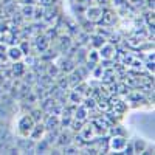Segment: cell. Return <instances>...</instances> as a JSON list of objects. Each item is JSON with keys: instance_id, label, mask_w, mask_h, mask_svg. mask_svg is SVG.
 <instances>
[{"instance_id": "obj_27", "label": "cell", "mask_w": 155, "mask_h": 155, "mask_svg": "<svg viewBox=\"0 0 155 155\" xmlns=\"http://www.w3.org/2000/svg\"><path fill=\"white\" fill-rule=\"evenodd\" d=\"M88 50H90V48H88ZM87 59L98 64L99 59H101V56H99V53H98V50H96V48H92V50H90L88 53H87Z\"/></svg>"}, {"instance_id": "obj_33", "label": "cell", "mask_w": 155, "mask_h": 155, "mask_svg": "<svg viewBox=\"0 0 155 155\" xmlns=\"http://www.w3.org/2000/svg\"><path fill=\"white\" fill-rule=\"evenodd\" d=\"M78 152H79V149L71 146V144H67V146L62 147V153H78Z\"/></svg>"}, {"instance_id": "obj_26", "label": "cell", "mask_w": 155, "mask_h": 155, "mask_svg": "<svg viewBox=\"0 0 155 155\" xmlns=\"http://www.w3.org/2000/svg\"><path fill=\"white\" fill-rule=\"evenodd\" d=\"M30 115H31V118L34 120V123H41L42 118H44V112L41 109H31Z\"/></svg>"}, {"instance_id": "obj_35", "label": "cell", "mask_w": 155, "mask_h": 155, "mask_svg": "<svg viewBox=\"0 0 155 155\" xmlns=\"http://www.w3.org/2000/svg\"><path fill=\"white\" fill-rule=\"evenodd\" d=\"M102 70H104V68H102V67L99 65V64H98V65L92 70V74H93L95 79H101V76H102Z\"/></svg>"}, {"instance_id": "obj_23", "label": "cell", "mask_w": 155, "mask_h": 155, "mask_svg": "<svg viewBox=\"0 0 155 155\" xmlns=\"http://www.w3.org/2000/svg\"><path fill=\"white\" fill-rule=\"evenodd\" d=\"M81 104H82L87 110H88V109H93V107H96V99H95L93 96H84Z\"/></svg>"}, {"instance_id": "obj_9", "label": "cell", "mask_w": 155, "mask_h": 155, "mask_svg": "<svg viewBox=\"0 0 155 155\" xmlns=\"http://www.w3.org/2000/svg\"><path fill=\"white\" fill-rule=\"evenodd\" d=\"M98 53L101 56V59H112V56L115 54V47L110 42H106L101 48H98Z\"/></svg>"}, {"instance_id": "obj_2", "label": "cell", "mask_w": 155, "mask_h": 155, "mask_svg": "<svg viewBox=\"0 0 155 155\" xmlns=\"http://www.w3.org/2000/svg\"><path fill=\"white\" fill-rule=\"evenodd\" d=\"M101 14H102V8L101 6H92V5H90V6H87L85 8V11H84V16H85V19L87 20H90V22H96L99 17H101Z\"/></svg>"}, {"instance_id": "obj_39", "label": "cell", "mask_w": 155, "mask_h": 155, "mask_svg": "<svg viewBox=\"0 0 155 155\" xmlns=\"http://www.w3.org/2000/svg\"><path fill=\"white\" fill-rule=\"evenodd\" d=\"M102 68H107V67H112L113 65V61L112 59H101V62H98Z\"/></svg>"}, {"instance_id": "obj_11", "label": "cell", "mask_w": 155, "mask_h": 155, "mask_svg": "<svg viewBox=\"0 0 155 155\" xmlns=\"http://www.w3.org/2000/svg\"><path fill=\"white\" fill-rule=\"evenodd\" d=\"M67 78H68V87H70V88H73L76 84H79L81 81H84L82 74L79 73V70H78V68H74L73 71H70V73L67 74Z\"/></svg>"}, {"instance_id": "obj_15", "label": "cell", "mask_w": 155, "mask_h": 155, "mask_svg": "<svg viewBox=\"0 0 155 155\" xmlns=\"http://www.w3.org/2000/svg\"><path fill=\"white\" fill-rule=\"evenodd\" d=\"M87 112H88V110H87L82 104H78L76 109H74V112H73V118H74V120L85 121V120H87Z\"/></svg>"}, {"instance_id": "obj_20", "label": "cell", "mask_w": 155, "mask_h": 155, "mask_svg": "<svg viewBox=\"0 0 155 155\" xmlns=\"http://www.w3.org/2000/svg\"><path fill=\"white\" fill-rule=\"evenodd\" d=\"M34 146H36V152L37 153H42V152H47L48 149H50V143L44 138V140H41V141H37V143H34Z\"/></svg>"}, {"instance_id": "obj_7", "label": "cell", "mask_w": 155, "mask_h": 155, "mask_svg": "<svg viewBox=\"0 0 155 155\" xmlns=\"http://www.w3.org/2000/svg\"><path fill=\"white\" fill-rule=\"evenodd\" d=\"M34 45H36V48H37L39 53H44L47 48H50V39H48L45 34L41 33V34H37V36H36Z\"/></svg>"}, {"instance_id": "obj_38", "label": "cell", "mask_w": 155, "mask_h": 155, "mask_svg": "<svg viewBox=\"0 0 155 155\" xmlns=\"http://www.w3.org/2000/svg\"><path fill=\"white\" fill-rule=\"evenodd\" d=\"M123 153H126V155H132V153H135V150H134V144L132 143H126V146H124V149H123Z\"/></svg>"}, {"instance_id": "obj_1", "label": "cell", "mask_w": 155, "mask_h": 155, "mask_svg": "<svg viewBox=\"0 0 155 155\" xmlns=\"http://www.w3.org/2000/svg\"><path fill=\"white\" fill-rule=\"evenodd\" d=\"M34 126V120L31 118V115L30 113H23L19 121H17V129H19V134L23 137V138H27L31 132V129Z\"/></svg>"}, {"instance_id": "obj_21", "label": "cell", "mask_w": 155, "mask_h": 155, "mask_svg": "<svg viewBox=\"0 0 155 155\" xmlns=\"http://www.w3.org/2000/svg\"><path fill=\"white\" fill-rule=\"evenodd\" d=\"M33 12H34V5H23V8L20 9V14L23 16V19H33Z\"/></svg>"}, {"instance_id": "obj_16", "label": "cell", "mask_w": 155, "mask_h": 155, "mask_svg": "<svg viewBox=\"0 0 155 155\" xmlns=\"http://www.w3.org/2000/svg\"><path fill=\"white\" fill-rule=\"evenodd\" d=\"M36 81H37V76H36V73L34 71H25L23 73V76H22V82H25V84H28V85H34L36 84Z\"/></svg>"}, {"instance_id": "obj_18", "label": "cell", "mask_w": 155, "mask_h": 155, "mask_svg": "<svg viewBox=\"0 0 155 155\" xmlns=\"http://www.w3.org/2000/svg\"><path fill=\"white\" fill-rule=\"evenodd\" d=\"M45 73H48L51 78H56L59 73H61V70H59V67H58V64H54L53 61L51 62H47V71Z\"/></svg>"}, {"instance_id": "obj_32", "label": "cell", "mask_w": 155, "mask_h": 155, "mask_svg": "<svg viewBox=\"0 0 155 155\" xmlns=\"http://www.w3.org/2000/svg\"><path fill=\"white\" fill-rule=\"evenodd\" d=\"M96 33L101 34V36H104L106 39H109V37L112 36V30H107V27H99V28H96Z\"/></svg>"}, {"instance_id": "obj_6", "label": "cell", "mask_w": 155, "mask_h": 155, "mask_svg": "<svg viewBox=\"0 0 155 155\" xmlns=\"http://www.w3.org/2000/svg\"><path fill=\"white\" fill-rule=\"evenodd\" d=\"M127 143V137H110L109 146L112 150H123Z\"/></svg>"}, {"instance_id": "obj_13", "label": "cell", "mask_w": 155, "mask_h": 155, "mask_svg": "<svg viewBox=\"0 0 155 155\" xmlns=\"http://www.w3.org/2000/svg\"><path fill=\"white\" fill-rule=\"evenodd\" d=\"M11 70H12L14 78H22L23 73L27 71V65H25L23 62H20V61H14V64L11 65Z\"/></svg>"}, {"instance_id": "obj_31", "label": "cell", "mask_w": 155, "mask_h": 155, "mask_svg": "<svg viewBox=\"0 0 155 155\" xmlns=\"http://www.w3.org/2000/svg\"><path fill=\"white\" fill-rule=\"evenodd\" d=\"M30 47H31L30 42H28V41H25V39L19 44V48H20V51H22L23 54H28V53H30Z\"/></svg>"}, {"instance_id": "obj_10", "label": "cell", "mask_w": 155, "mask_h": 155, "mask_svg": "<svg viewBox=\"0 0 155 155\" xmlns=\"http://www.w3.org/2000/svg\"><path fill=\"white\" fill-rule=\"evenodd\" d=\"M6 56H8L9 61L14 62V61H20L22 56H23V53L20 51L19 45H11L9 48H6Z\"/></svg>"}, {"instance_id": "obj_30", "label": "cell", "mask_w": 155, "mask_h": 155, "mask_svg": "<svg viewBox=\"0 0 155 155\" xmlns=\"http://www.w3.org/2000/svg\"><path fill=\"white\" fill-rule=\"evenodd\" d=\"M44 12H45V8H42V6H34L33 19H34V20H42V17H44Z\"/></svg>"}, {"instance_id": "obj_40", "label": "cell", "mask_w": 155, "mask_h": 155, "mask_svg": "<svg viewBox=\"0 0 155 155\" xmlns=\"http://www.w3.org/2000/svg\"><path fill=\"white\" fill-rule=\"evenodd\" d=\"M129 65H130L132 68H138V70H141V68H143V64H141V62H138L137 59H132V62L129 64Z\"/></svg>"}, {"instance_id": "obj_45", "label": "cell", "mask_w": 155, "mask_h": 155, "mask_svg": "<svg viewBox=\"0 0 155 155\" xmlns=\"http://www.w3.org/2000/svg\"><path fill=\"white\" fill-rule=\"evenodd\" d=\"M85 152H87V153H92V155H95V153H99L96 147H90V149H87Z\"/></svg>"}, {"instance_id": "obj_46", "label": "cell", "mask_w": 155, "mask_h": 155, "mask_svg": "<svg viewBox=\"0 0 155 155\" xmlns=\"http://www.w3.org/2000/svg\"><path fill=\"white\" fill-rule=\"evenodd\" d=\"M147 9L153 11V0H147Z\"/></svg>"}, {"instance_id": "obj_14", "label": "cell", "mask_w": 155, "mask_h": 155, "mask_svg": "<svg viewBox=\"0 0 155 155\" xmlns=\"http://www.w3.org/2000/svg\"><path fill=\"white\" fill-rule=\"evenodd\" d=\"M107 132L110 137H127V130L123 127V126H118V124H113L107 129Z\"/></svg>"}, {"instance_id": "obj_25", "label": "cell", "mask_w": 155, "mask_h": 155, "mask_svg": "<svg viewBox=\"0 0 155 155\" xmlns=\"http://www.w3.org/2000/svg\"><path fill=\"white\" fill-rule=\"evenodd\" d=\"M132 144H134V150H135V153H141V152H143V150L146 149V143H144V140L137 138Z\"/></svg>"}, {"instance_id": "obj_22", "label": "cell", "mask_w": 155, "mask_h": 155, "mask_svg": "<svg viewBox=\"0 0 155 155\" xmlns=\"http://www.w3.org/2000/svg\"><path fill=\"white\" fill-rule=\"evenodd\" d=\"M82 98H84V96H82L81 93L74 92V90H71V92L68 93V102H73V104H81Z\"/></svg>"}, {"instance_id": "obj_17", "label": "cell", "mask_w": 155, "mask_h": 155, "mask_svg": "<svg viewBox=\"0 0 155 155\" xmlns=\"http://www.w3.org/2000/svg\"><path fill=\"white\" fill-rule=\"evenodd\" d=\"M127 99H129V101H132V102H137V104H138V102H140V104L146 102V96L141 95V93H140V90H138V92H134V93L129 92V93H127Z\"/></svg>"}, {"instance_id": "obj_41", "label": "cell", "mask_w": 155, "mask_h": 155, "mask_svg": "<svg viewBox=\"0 0 155 155\" xmlns=\"http://www.w3.org/2000/svg\"><path fill=\"white\" fill-rule=\"evenodd\" d=\"M98 3V6H110L112 5V0H95Z\"/></svg>"}, {"instance_id": "obj_24", "label": "cell", "mask_w": 155, "mask_h": 155, "mask_svg": "<svg viewBox=\"0 0 155 155\" xmlns=\"http://www.w3.org/2000/svg\"><path fill=\"white\" fill-rule=\"evenodd\" d=\"M79 134H81V137H82L84 140H88L90 137H93V127H92V126H82L81 130H79Z\"/></svg>"}, {"instance_id": "obj_37", "label": "cell", "mask_w": 155, "mask_h": 155, "mask_svg": "<svg viewBox=\"0 0 155 155\" xmlns=\"http://www.w3.org/2000/svg\"><path fill=\"white\" fill-rule=\"evenodd\" d=\"M59 2V0H37V3L41 5V6H51V5H56Z\"/></svg>"}, {"instance_id": "obj_8", "label": "cell", "mask_w": 155, "mask_h": 155, "mask_svg": "<svg viewBox=\"0 0 155 155\" xmlns=\"http://www.w3.org/2000/svg\"><path fill=\"white\" fill-rule=\"evenodd\" d=\"M44 135H45V126H44V123H34V126H33V129H31V132H30L28 137L31 140L37 141V140H41Z\"/></svg>"}, {"instance_id": "obj_19", "label": "cell", "mask_w": 155, "mask_h": 155, "mask_svg": "<svg viewBox=\"0 0 155 155\" xmlns=\"http://www.w3.org/2000/svg\"><path fill=\"white\" fill-rule=\"evenodd\" d=\"M112 110H113V112H116L118 115H123L124 112H127V106H126V102H124V101L116 99V102L112 106Z\"/></svg>"}, {"instance_id": "obj_34", "label": "cell", "mask_w": 155, "mask_h": 155, "mask_svg": "<svg viewBox=\"0 0 155 155\" xmlns=\"http://www.w3.org/2000/svg\"><path fill=\"white\" fill-rule=\"evenodd\" d=\"M130 90H132V87H129L127 82L126 84H118V93H121V95H127Z\"/></svg>"}, {"instance_id": "obj_28", "label": "cell", "mask_w": 155, "mask_h": 155, "mask_svg": "<svg viewBox=\"0 0 155 155\" xmlns=\"http://www.w3.org/2000/svg\"><path fill=\"white\" fill-rule=\"evenodd\" d=\"M79 28H82L85 33H88V34H90V33H93V30H95V23L85 19V20L81 23V27H79Z\"/></svg>"}, {"instance_id": "obj_4", "label": "cell", "mask_w": 155, "mask_h": 155, "mask_svg": "<svg viewBox=\"0 0 155 155\" xmlns=\"http://www.w3.org/2000/svg\"><path fill=\"white\" fill-rule=\"evenodd\" d=\"M58 44H59V51L64 54L65 51L71 47V44H73V37L70 36V34H59L58 36Z\"/></svg>"}, {"instance_id": "obj_36", "label": "cell", "mask_w": 155, "mask_h": 155, "mask_svg": "<svg viewBox=\"0 0 155 155\" xmlns=\"http://www.w3.org/2000/svg\"><path fill=\"white\" fill-rule=\"evenodd\" d=\"M22 22H23V16L19 14V12H14V14H12V23L17 25V27H20Z\"/></svg>"}, {"instance_id": "obj_3", "label": "cell", "mask_w": 155, "mask_h": 155, "mask_svg": "<svg viewBox=\"0 0 155 155\" xmlns=\"http://www.w3.org/2000/svg\"><path fill=\"white\" fill-rule=\"evenodd\" d=\"M58 67H59V70H61V73H65V74H68L70 71H73L74 68H76V62H74V59H70V58H61V61H59V64H58Z\"/></svg>"}, {"instance_id": "obj_42", "label": "cell", "mask_w": 155, "mask_h": 155, "mask_svg": "<svg viewBox=\"0 0 155 155\" xmlns=\"http://www.w3.org/2000/svg\"><path fill=\"white\" fill-rule=\"evenodd\" d=\"M144 65H146V68H147L149 71H152V73H153V61H147V62L144 64Z\"/></svg>"}, {"instance_id": "obj_44", "label": "cell", "mask_w": 155, "mask_h": 155, "mask_svg": "<svg viewBox=\"0 0 155 155\" xmlns=\"http://www.w3.org/2000/svg\"><path fill=\"white\" fill-rule=\"evenodd\" d=\"M6 150H8V153H19V152H20L19 147H9V149H6Z\"/></svg>"}, {"instance_id": "obj_5", "label": "cell", "mask_w": 155, "mask_h": 155, "mask_svg": "<svg viewBox=\"0 0 155 155\" xmlns=\"http://www.w3.org/2000/svg\"><path fill=\"white\" fill-rule=\"evenodd\" d=\"M71 141H73V134L70 130H61L58 138H56V143L58 146L64 147V146H67V144H71Z\"/></svg>"}, {"instance_id": "obj_29", "label": "cell", "mask_w": 155, "mask_h": 155, "mask_svg": "<svg viewBox=\"0 0 155 155\" xmlns=\"http://www.w3.org/2000/svg\"><path fill=\"white\" fill-rule=\"evenodd\" d=\"M84 123H85V121H81V120H74V118H73L68 127L71 129L73 132H79V130H81V127L84 126Z\"/></svg>"}, {"instance_id": "obj_43", "label": "cell", "mask_w": 155, "mask_h": 155, "mask_svg": "<svg viewBox=\"0 0 155 155\" xmlns=\"http://www.w3.org/2000/svg\"><path fill=\"white\" fill-rule=\"evenodd\" d=\"M6 31H8V25L6 23H0V34L6 33Z\"/></svg>"}, {"instance_id": "obj_12", "label": "cell", "mask_w": 155, "mask_h": 155, "mask_svg": "<svg viewBox=\"0 0 155 155\" xmlns=\"http://www.w3.org/2000/svg\"><path fill=\"white\" fill-rule=\"evenodd\" d=\"M107 42V39L104 37V36H101V34H92V36H90V47H92V48H101L102 45H104ZM88 47V48H90Z\"/></svg>"}]
</instances>
